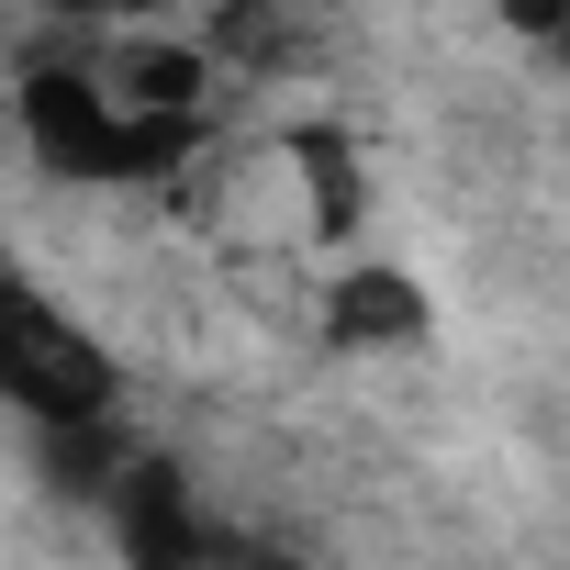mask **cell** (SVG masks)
<instances>
[{
    "label": "cell",
    "instance_id": "obj_1",
    "mask_svg": "<svg viewBox=\"0 0 570 570\" xmlns=\"http://www.w3.org/2000/svg\"><path fill=\"white\" fill-rule=\"evenodd\" d=\"M12 146L57 179V190H157L190 135L135 112L124 79L101 68V46H35L12 68Z\"/></svg>",
    "mask_w": 570,
    "mask_h": 570
},
{
    "label": "cell",
    "instance_id": "obj_2",
    "mask_svg": "<svg viewBox=\"0 0 570 570\" xmlns=\"http://www.w3.org/2000/svg\"><path fill=\"white\" fill-rule=\"evenodd\" d=\"M0 414L23 436H90V425H124V358L112 336L35 279L23 257H0Z\"/></svg>",
    "mask_w": 570,
    "mask_h": 570
},
{
    "label": "cell",
    "instance_id": "obj_3",
    "mask_svg": "<svg viewBox=\"0 0 570 570\" xmlns=\"http://www.w3.org/2000/svg\"><path fill=\"white\" fill-rule=\"evenodd\" d=\"M101 537L124 570H235V525L202 503V481L157 448H135L101 492Z\"/></svg>",
    "mask_w": 570,
    "mask_h": 570
},
{
    "label": "cell",
    "instance_id": "obj_4",
    "mask_svg": "<svg viewBox=\"0 0 570 570\" xmlns=\"http://www.w3.org/2000/svg\"><path fill=\"white\" fill-rule=\"evenodd\" d=\"M425 336H436V292H425L403 257L347 246V257L325 268V347H336V358H403V347H425Z\"/></svg>",
    "mask_w": 570,
    "mask_h": 570
},
{
    "label": "cell",
    "instance_id": "obj_5",
    "mask_svg": "<svg viewBox=\"0 0 570 570\" xmlns=\"http://www.w3.org/2000/svg\"><path fill=\"white\" fill-rule=\"evenodd\" d=\"M292 179H303L314 235L347 257V246H358V224H370V168H358V135H347V124H303V135H292Z\"/></svg>",
    "mask_w": 570,
    "mask_h": 570
},
{
    "label": "cell",
    "instance_id": "obj_6",
    "mask_svg": "<svg viewBox=\"0 0 570 570\" xmlns=\"http://www.w3.org/2000/svg\"><path fill=\"white\" fill-rule=\"evenodd\" d=\"M35 12L68 46H135V35H168L179 23V0H35Z\"/></svg>",
    "mask_w": 570,
    "mask_h": 570
},
{
    "label": "cell",
    "instance_id": "obj_7",
    "mask_svg": "<svg viewBox=\"0 0 570 570\" xmlns=\"http://www.w3.org/2000/svg\"><path fill=\"white\" fill-rule=\"evenodd\" d=\"M503 12V35L525 46V57H548L559 79H570V0H492Z\"/></svg>",
    "mask_w": 570,
    "mask_h": 570
}]
</instances>
